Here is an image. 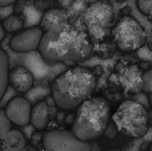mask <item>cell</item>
Here are the masks:
<instances>
[{
    "label": "cell",
    "instance_id": "7a4b0ae2",
    "mask_svg": "<svg viewBox=\"0 0 152 151\" xmlns=\"http://www.w3.org/2000/svg\"><path fill=\"white\" fill-rule=\"evenodd\" d=\"M95 86L96 77L91 70L74 67L55 78L51 86V94L59 107L71 109L89 99Z\"/></svg>",
    "mask_w": 152,
    "mask_h": 151
},
{
    "label": "cell",
    "instance_id": "ac0fdd59",
    "mask_svg": "<svg viewBox=\"0 0 152 151\" xmlns=\"http://www.w3.org/2000/svg\"><path fill=\"white\" fill-rule=\"evenodd\" d=\"M137 5L143 15L148 16L152 12V0H137Z\"/></svg>",
    "mask_w": 152,
    "mask_h": 151
},
{
    "label": "cell",
    "instance_id": "5bb4252c",
    "mask_svg": "<svg viewBox=\"0 0 152 151\" xmlns=\"http://www.w3.org/2000/svg\"><path fill=\"white\" fill-rule=\"evenodd\" d=\"M30 123L39 130L45 129L49 123V107L45 101L38 102L31 109Z\"/></svg>",
    "mask_w": 152,
    "mask_h": 151
},
{
    "label": "cell",
    "instance_id": "484cf974",
    "mask_svg": "<svg viewBox=\"0 0 152 151\" xmlns=\"http://www.w3.org/2000/svg\"><path fill=\"white\" fill-rule=\"evenodd\" d=\"M148 47H149V49H150V51L152 52V41L149 43V45H148Z\"/></svg>",
    "mask_w": 152,
    "mask_h": 151
},
{
    "label": "cell",
    "instance_id": "7402d4cb",
    "mask_svg": "<svg viewBox=\"0 0 152 151\" xmlns=\"http://www.w3.org/2000/svg\"><path fill=\"white\" fill-rule=\"evenodd\" d=\"M148 102H149V104L152 106V88H151V90H150V92L148 93Z\"/></svg>",
    "mask_w": 152,
    "mask_h": 151
},
{
    "label": "cell",
    "instance_id": "d4e9b609",
    "mask_svg": "<svg viewBox=\"0 0 152 151\" xmlns=\"http://www.w3.org/2000/svg\"><path fill=\"white\" fill-rule=\"evenodd\" d=\"M147 17H148V19H149V21H150V22H151V23H152V12H151V13L149 14V15L147 16Z\"/></svg>",
    "mask_w": 152,
    "mask_h": 151
},
{
    "label": "cell",
    "instance_id": "8fae6325",
    "mask_svg": "<svg viewBox=\"0 0 152 151\" xmlns=\"http://www.w3.org/2000/svg\"><path fill=\"white\" fill-rule=\"evenodd\" d=\"M69 23V16L63 9H50L43 15L40 27L44 32H50Z\"/></svg>",
    "mask_w": 152,
    "mask_h": 151
},
{
    "label": "cell",
    "instance_id": "44dd1931",
    "mask_svg": "<svg viewBox=\"0 0 152 151\" xmlns=\"http://www.w3.org/2000/svg\"><path fill=\"white\" fill-rule=\"evenodd\" d=\"M4 37H5V29H4V27H3V25L0 24V42L4 39Z\"/></svg>",
    "mask_w": 152,
    "mask_h": 151
},
{
    "label": "cell",
    "instance_id": "ffe728a7",
    "mask_svg": "<svg viewBox=\"0 0 152 151\" xmlns=\"http://www.w3.org/2000/svg\"><path fill=\"white\" fill-rule=\"evenodd\" d=\"M17 0H0V7H9V5L13 4L14 2H16Z\"/></svg>",
    "mask_w": 152,
    "mask_h": 151
},
{
    "label": "cell",
    "instance_id": "603a6c76",
    "mask_svg": "<svg viewBox=\"0 0 152 151\" xmlns=\"http://www.w3.org/2000/svg\"><path fill=\"white\" fill-rule=\"evenodd\" d=\"M21 151H36V150H34V149L32 148L31 146H28V145H26V146L24 147V148L22 149Z\"/></svg>",
    "mask_w": 152,
    "mask_h": 151
},
{
    "label": "cell",
    "instance_id": "52a82bcc",
    "mask_svg": "<svg viewBox=\"0 0 152 151\" xmlns=\"http://www.w3.org/2000/svg\"><path fill=\"white\" fill-rule=\"evenodd\" d=\"M83 20L92 37L103 39L114 21V7L108 0H97L86 10Z\"/></svg>",
    "mask_w": 152,
    "mask_h": 151
},
{
    "label": "cell",
    "instance_id": "9a60e30c",
    "mask_svg": "<svg viewBox=\"0 0 152 151\" xmlns=\"http://www.w3.org/2000/svg\"><path fill=\"white\" fill-rule=\"evenodd\" d=\"M9 56L0 49V99L4 95L9 82Z\"/></svg>",
    "mask_w": 152,
    "mask_h": 151
},
{
    "label": "cell",
    "instance_id": "83f0119b",
    "mask_svg": "<svg viewBox=\"0 0 152 151\" xmlns=\"http://www.w3.org/2000/svg\"><path fill=\"white\" fill-rule=\"evenodd\" d=\"M117 1H118V2H124L125 0H117Z\"/></svg>",
    "mask_w": 152,
    "mask_h": 151
},
{
    "label": "cell",
    "instance_id": "4316f807",
    "mask_svg": "<svg viewBox=\"0 0 152 151\" xmlns=\"http://www.w3.org/2000/svg\"><path fill=\"white\" fill-rule=\"evenodd\" d=\"M148 151H152V143L150 144V146H149V149H148Z\"/></svg>",
    "mask_w": 152,
    "mask_h": 151
},
{
    "label": "cell",
    "instance_id": "e0dca14e",
    "mask_svg": "<svg viewBox=\"0 0 152 151\" xmlns=\"http://www.w3.org/2000/svg\"><path fill=\"white\" fill-rule=\"evenodd\" d=\"M11 120L5 114L4 109H0V141L11 130Z\"/></svg>",
    "mask_w": 152,
    "mask_h": 151
},
{
    "label": "cell",
    "instance_id": "d6986e66",
    "mask_svg": "<svg viewBox=\"0 0 152 151\" xmlns=\"http://www.w3.org/2000/svg\"><path fill=\"white\" fill-rule=\"evenodd\" d=\"M152 88V69L145 72L143 74V89L142 91L145 93H149Z\"/></svg>",
    "mask_w": 152,
    "mask_h": 151
},
{
    "label": "cell",
    "instance_id": "4fadbf2b",
    "mask_svg": "<svg viewBox=\"0 0 152 151\" xmlns=\"http://www.w3.org/2000/svg\"><path fill=\"white\" fill-rule=\"evenodd\" d=\"M27 145L26 138L18 129H11L1 140V151H21Z\"/></svg>",
    "mask_w": 152,
    "mask_h": 151
},
{
    "label": "cell",
    "instance_id": "5b68a950",
    "mask_svg": "<svg viewBox=\"0 0 152 151\" xmlns=\"http://www.w3.org/2000/svg\"><path fill=\"white\" fill-rule=\"evenodd\" d=\"M113 37L117 47L123 51H134L147 42V36L142 25L130 16H124L113 28Z\"/></svg>",
    "mask_w": 152,
    "mask_h": 151
},
{
    "label": "cell",
    "instance_id": "30bf717a",
    "mask_svg": "<svg viewBox=\"0 0 152 151\" xmlns=\"http://www.w3.org/2000/svg\"><path fill=\"white\" fill-rule=\"evenodd\" d=\"M34 75L25 67H16L9 73V82L19 93H26L34 84Z\"/></svg>",
    "mask_w": 152,
    "mask_h": 151
},
{
    "label": "cell",
    "instance_id": "8992f818",
    "mask_svg": "<svg viewBox=\"0 0 152 151\" xmlns=\"http://www.w3.org/2000/svg\"><path fill=\"white\" fill-rule=\"evenodd\" d=\"M43 144L45 151H100L96 143L77 138L72 130H50L44 136Z\"/></svg>",
    "mask_w": 152,
    "mask_h": 151
},
{
    "label": "cell",
    "instance_id": "9c48e42d",
    "mask_svg": "<svg viewBox=\"0 0 152 151\" xmlns=\"http://www.w3.org/2000/svg\"><path fill=\"white\" fill-rule=\"evenodd\" d=\"M31 105L24 97H14L9 101L4 111L13 123L19 126H25L30 123Z\"/></svg>",
    "mask_w": 152,
    "mask_h": 151
},
{
    "label": "cell",
    "instance_id": "6da1fadb",
    "mask_svg": "<svg viewBox=\"0 0 152 151\" xmlns=\"http://www.w3.org/2000/svg\"><path fill=\"white\" fill-rule=\"evenodd\" d=\"M39 51L45 61L71 66L87 61L92 55L93 48L85 32L67 23L44 32Z\"/></svg>",
    "mask_w": 152,
    "mask_h": 151
},
{
    "label": "cell",
    "instance_id": "277c9868",
    "mask_svg": "<svg viewBox=\"0 0 152 151\" xmlns=\"http://www.w3.org/2000/svg\"><path fill=\"white\" fill-rule=\"evenodd\" d=\"M113 122L121 133L131 138H141L148 130L149 116L142 103L127 100L119 105L113 115Z\"/></svg>",
    "mask_w": 152,
    "mask_h": 151
},
{
    "label": "cell",
    "instance_id": "ba28073f",
    "mask_svg": "<svg viewBox=\"0 0 152 151\" xmlns=\"http://www.w3.org/2000/svg\"><path fill=\"white\" fill-rule=\"evenodd\" d=\"M44 32L40 26L21 30L10 41V48L15 52H31L37 49L42 41Z\"/></svg>",
    "mask_w": 152,
    "mask_h": 151
},
{
    "label": "cell",
    "instance_id": "cb8c5ba5",
    "mask_svg": "<svg viewBox=\"0 0 152 151\" xmlns=\"http://www.w3.org/2000/svg\"><path fill=\"white\" fill-rule=\"evenodd\" d=\"M148 116H149V124L152 125V111L151 113H148Z\"/></svg>",
    "mask_w": 152,
    "mask_h": 151
},
{
    "label": "cell",
    "instance_id": "3957f363",
    "mask_svg": "<svg viewBox=\"0 0 152 151\" xmlns=\"http://www.w3.org/2000/svg\"><path fill=\"white\" fill-rule=\"evenodd\" d=\"M110 117V106L101 97H90L78 106L72 131L83 141H94L106 130Z\"/></svg>",
    "mask_w": 152,
    "mask_h": 151
},
{
    "label": "cell",
    "instance_id": "2e32d148",
    "mask_svg": "<svg viewBox=\"0 0 152 151\" xmlns=\"http://www.w3.org/2000/svg\"><path fill=\"white\" fill-rule=\"evenodd\" d=\"M3 27H4L5 32H19L24 27V21L21 17L16 15H12L7 17V19L3 21Z\"/></svg>",
    "mask_w": 152,
    "mask_h": 151
},
{
    "label": "cell",
    "instance_id": "f1b7e54d",
    "mask_svg": "<svg viewBox=\"0 0 152 151\" xmlns=\"http://www.w3.org/2000/svg\"><path fill=\"white\" fill-rule=\"evenodd\" d=\"M110 151H118V150H110Z\"/></svg>",
    "mask_w": 152,
    "mask_h": 151
},
{
    "label": "cell",
    "instance_id": "7c38bea8",
    "mask_svg": "<svg viewBox=\"0 0 152 151\" xmlns=\"http://www.w3.org/2000/svg\"><path fill=\"white\" fill-rule=\"evenodd\" d=\"M120 82L127 92L140 93L143 89V74L137 67L131 66L121 73Z\"/></svg>",
    "mask_w": 152,
    "mask_h": 151
}]
</instances>
